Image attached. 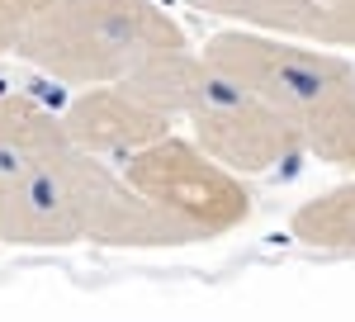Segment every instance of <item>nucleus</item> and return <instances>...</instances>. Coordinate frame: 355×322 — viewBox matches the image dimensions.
I'll use <instances>...</instances> for the list:
<instances>
[{
	"instance_id": "f257e3e1",
	"label": "nucleus",
	"mask_w": 355,
	"mask_h": 322,
	"mask_svg": "<svg viewBox=\"0 0 355 322\" xmlns=\"http://www.w3.org/2000/svg\"><path fill=\"white\" fill-rule=\"evenodd\" d=\"M0 242L15 246H180L185 232L137 194L123 171L81 147H57L48 157L10 171Z\"/></svg>"
},
{
	"instance_id": "f03ea898",
	"label": "nucleus",
	"mask_w": 355,
	"mask_h": 322,
	"mask_svg": "<svg viewBox=\"0 0 355 322\" xmlns=\"http://www.w3.org/2000/svg\"><path fill=\"white\" fill-rule=\"evenodd\" d=\"M204 57L232 80L251 85L261 100H270L303 137V152L355 171V71L341 57L242 28L209 38Z\"/></svg>"
},
{
	"instance_id": "7ed1b4c3",
	"label": "nucleus",
	"mask_w": 355,
	"mask_h": 322,
	"mask_svg": "<svg viewBox=\"0 0 355 322\" xmlns=\"http://www.w3.org/2000/svg\"><path fill=\"white\" fill-rule=\"evenodd\" d=\"M190 48L157 0H48L15 53L62 85H123L147 62Z\"/></svg>"
},
{
	"instance_id": "20e7f679",
	"label": "nucleus",
	"mask_w": 355,
	"mask_h": 322,
	"mask_svg": "<svg viewBox=\"0 0 355 322\" xmlns=\"http://www.w3.org/2000/svg\"><path fill=\"white\" fill-rule=\"evenodd\" d=\"M175 119H185L194 142L232 176H261L303 152V137L294 133V124L270 100H261L251 85L218 71L204 53H194L190 71H185Z\"/></svg>"
},
{
	"instance_id": "39448f33",
	"label": "nucleus",
	"mask_w": 355,
	"mask_h": 322,
	"mask_svg": "<svg viewBox=\"0 0 355 322\" xmlns=\"http://www.w3.org/2000/svg\"><path fill=\"white\" fill-rule=\"evenodd\" d=\"M123 180L157 209L166 214L185 242L199 237H223L232 228H242L251 218V194L242 176H232L227 166L209 157L199 142L166 133L152 147H142L123 161Z\"/></svg>"
},
{
	"instance_id": "423d86ee",
	"label": "nucleus",
	"mask_w": 355,
	"mask_h": 322,
	"mask_svg": "<svg viewBox=\"0 0 355 322\" xmlns=\"http://www.w3.org/2000/svg\"><path fill=\"white\" fill-rule=\"evenodd\" d=\"M67 142L100 161H128L133 152L152 147L157 137L171 133V119L147 100H137L128 85H90L76 90L62 105Z\"/></svg>"
},
{
	"instance_id": "0eeeda50",
	"label": "nucleus",
	"mask_w": 355,
	"mask_h": 322,
	"mask_svg": "<svg viewBox=\"0 0 355 322\" xmlns=\"http://www.w3.org/2000/svg\"><path fill=\"white\" fill-rule=\"evenodd\" d=\"M242 24L318 48H355V0H246Z\"/></svg>"
},
{
	"instance_id": "6e6552de",
	"label": "nucleus",
	"mask_w": 355,
	"mask_h": 322,
	"mask_svg": "<svg viewBox=\"0 0 355 322\" xmlns=\"http://www.w3.org/2000/svg\"><path fill=\"white\" fill-rule=\"evenodd\" d=\"M57 147H67V124L62 109H53L48 100L0 85V161L10 171H19L28 161L48 157Z\"/></svg>"
},
{
	"instance_id": "1a4fd4ad",
	"label": "nucleus",
	"mask_w": 355,
	"mask_h": 322,
	"mask_svg": "<svg viewBox=\"0 0 355 322\" xmlns=\"http://www.w3.org/2000/svg\"><path fill=\"white\" fill-rule=\"evenodd\" d=\"M289 232L318 251H355V185H336L294 209Z\"/></svg>"
},
{
	"instance_id": "9d476101",
	"label": "nucleus",
	"mask_w": 355,
	"mask_h": 322,
	"mask_svg": "<svg viewBox=\"0 0 355 322\" xmlns=\"http://www.w3.org/2000/svg\"><path fill=\"white\" fill-rule=\"evenodd\" d=\"M43 5L48 0H0V53H10L19 43V33L38 19Z\"/></svg>"
},
{
	"instance_id": "9b49d317",
	"label": "nucleus",
	"mask_w": 355,
	"mask_h": 322,
	"mask_svg": "<svg viewBox=\"0 0 355 322\" xmlns=\"http://www.w3.org/2000/svg\"><path fill=\"white\" fill-rule=\"evenodd\" d=\"M180 5L204 10V15H227V19H242V10H246V0H180Z\"/></svg>"
},
{
	"instance_id": "f8f14e48",
	"label": "nucleus",
	"mask_w": 355,
	"mask_h": 322,
	"mask_svg": "<svg viewBox=\"0 0 355 322\" xmlns=\"http://www.w3.org/2000/svg\"><path fill=\"white\" fill-rule=\"evenodd\" d=\"M5 185H10V166L0 161V209H5Z\"/></svg>"
}]
</instances>
